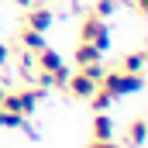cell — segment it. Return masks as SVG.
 Wrapping results in <instances>:
<instances>
[{"label":"cell","mask_w":148,"mask_h":148,"mask_svg":"<svg viewBox=\"0 0 148 148\" xmlns=\"http://www.w3.org/2000/svg\"><path fill=\"white\" fill-rule=\"evenodd\" d=\"M97 90H103L110 100H121V97L141 93V90H145V76H138V73H121V69H107V73L100 76Z\"/></svg>","instance_id":"cell-1"},{"label":"cell","mask_w":148,"mask_h":148,"mask_svg":"<svg viewBox=\"0 0 148 148\" xmlns=\"http://www.w3.org/2000/svg\"><path fill=\"white\" fill-rule=\"evenodd\" d=\"M90 103H93V110H107V107H110L114 100L107 97V93H103V90H97V93L90 97Z\"/></svg>","instance_id":"cell-14"},{"label":"cell","mask_w":148,"mask_h":148,"mask_svg":"<svg viewBox=\"0 0 148 148\" xmlns=\"http://www.w3.org/2000/svg\"><path fill=\"white\" fill-rule=\"evenodd\" d=\"M41 97H45V90L41 86H28V90H7L3 93V100H0V107L10 114H21V117H31L38 110V103H41Z\"/></svg>","instance_id":"cell-2"},{"label":"cell","mask_w":148,"mask_h":148,"mask_svg":"<svg viewBox=\"0 0 148 148\" xmlns=\"http://www.w3.org/2000/svg\"><path fill=\"white\" fill-rule=\"evenodd\" d=\"M0 127H3V131H28L31 138H38V134H35V127L28 124V117H21V114H10V110H3V107H0Z\"/></svg>","instance_id":"cell-8"},{"label":"cell","mask_w":148,"mask_h":148,"mask_svg":"<svg viewBox=\"0 0 148 148\" xmlns=\"http://www.w3.org/2000/svg\"><path fill=\"white\" fill-rule=\"evenodd\" d=\"M117 3H121V0H97L90 14H97V17H103V21H107V17H114V14H117Z\"/></svg>","instance_id":"cell-13"},{"label":"cell","mask_w":148,"mask_h":148,"mask_svg":"<svg viewBox=\"0 0 148 148\" xmlns=\"http://www.w3.org/2000/svg\"><path fill=\"white\" fill-rule=\"evenodd\" d=\"M7 62H10V48H7V45H3V41H0V69H3V66H7Z\"/></svg>","instance_id":"cell-15"},{"label":"cell","mask_w":148,"mask_h":148,"mask_svg":"<svg viewBox=\"0 0 148 148\" xmlns=\"http://www.w3.org/2000/svg\"><path fill=\"white\" fill-rule=\"evenodd\" d=\"M90 148H121V145L110 138V141H90Z\"/></svg>","instance_id":"cell-16"},{"label":"cell","mask_w":148,"mask_h":148,"mask_svg":"<svg viewBox=\"0 0 148 148\" xmlns=\"http://www.w3.org/2000/svg\"><path fill=\"white\" fill-rule=\"evenodd\" d=\"M145 66H148V52H131L117 62L121 73H138V76H145Z\"/></svg>","instance_id":"cell-10"},{"label":"cell","mask_w":148,"mask_h":148,"mask_svg":"<svg viewBox=\"0 0 148 148\" xmlns=\"http://www.w3.org/2000/svg\"><path fill=\"white\" fill-rule=\"evenodd\" d=\"M21 45H24L28 52H41V48H45V35H41V31H31V28H24V31H21Z\"/></svg>","instance_id":"cell-12"},{"label":"cell","mask_w":148,"mask_h":148,"mask_svg":"<svg viewBox=\"0 0 148 148\" xmlns=\"http://www.w3.org/2000/svg\"><path fill=\"white\" fill-rule=\"evenodd\" d=\"M3 93H7V86H0V100H3Z\"/></svg>","instance_id":"cell-18"},{"label":"cell","mask_w":148,"mask_h":148,"mask_svg":"<svg viewBox=\"0 0 148 148\" xmlns=\"http://www.w3.org/2000/svg\"><path fill=\"white\" fill-rule=\"evenodd\" d=\"M35 66L41 69V73H62L66 69V62H62V55L55 52V48H41V52H35Z\"/></svg>","instance_id":"cell-6"},{"label":"cell","mask_w":148,"mask_h":148,"mask_svg":"<svg viewBox=\"0 0 148 148\" xmlns=\"http://www.w3.org/2000/svg\"><path fill=\"white\" fill-rule=\"evenodd\" d=\"M114 131H117V127H114V117L107 110H97V114H93V141H110Z\"/></svg>","instance_id":"cell-7"},{"label":"cell","mask_w":148,"mask_h":148,"mask_svg":"<svg viewBox=\"0 0 148 148\" xmlns=\"http://www.w3.org/2000/svg\"><path fill=\"white\" fill-rule=\"evenodd\" d=\"M100 59H103V52H97L90 41H79V45H76V66H79V69L90 66V62H100Z\"/></svg>","instance_id":"cell-11"},{"label":"cell","mask_w":148,"mask_h":148,"mask_svg":"<svg viewBox=\"0 0 148 148\" xmlns=\"http://www.w3.org/2000/svg\"><path fill=\"white\" fill-rule=\"evenodd\" d=\"M55 24V10L48 7V3H31L28 7V17H24V28H31V31H48Z\"/></svg>","instance_id":"cell-4"},{"label":"cell","mask_w":148,"mask_h":148,"mask_svg":"<svg viewBox=\"0 0 148 148\" xmlns=\"http://www.w3.org/2000/svg\"><path fill=\"white\" fill-rule=\"evenodd\" d=\"M66 90L73 93L76 100H90V97L97 93V79H90V76H86L83 69H79L76 76H69V83H66Z\"/></svg>","instance_id":"cell-5"},{"label":"cell","mask_w":148,"mask_h":148,"mask_svg":"<svg viewBox=\"0 0 148 148\" xmlns=\"http://www.w3.org/2000/svg\"><path fill=\"white\" fill-rule=\"evenodd\" d=\"M79 41H90L97 52H107L110 48V24L97 14H86L83 24H79Z\"/></svg>","instance_id":"cell-3"},{"label":"cell","mask_w":148,"mask_h":148,"mask_svg":"<svg viewBox=\"0 0 148 148\" xmlns=\"http://www.w3.org/2000/svg\"><path fill=\"white\" fill-rule=\"evenodd\" d=\"M131 3H134V10H138V14H148V0H131Z\"/></svg>","instance_id":"cell-17"},{"label":"cell","mask_w":148,"mask_h":148,"mask_svg":"<svg viewBox=\"0 0 148 148\" xmlns=\"http://www.w3.org/2000/svg\"><path fill=\"white\" fill-rule=\"evenodd\" d=\"M145 134H148V121L145 117H134V121L127 124V131H124V141L131 148H141L145 145Z\"/></svg>","instance_id":"cell-9"}]
</instances>
